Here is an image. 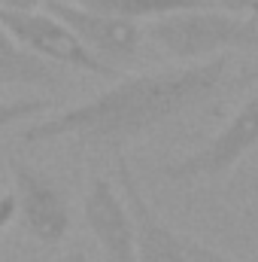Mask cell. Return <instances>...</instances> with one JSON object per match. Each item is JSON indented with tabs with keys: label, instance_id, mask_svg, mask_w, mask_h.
<instances>
[{
	"label": "cell",
	"instance_id": "cell-6",
	"mask_svg": "<svg viewBox=\"0 0 258 262\" xmlns=\"http://www.w3.org/2000/svg\"><path fill=\"white\" fill-rule=\"evenodd\" d=\"M12 177V195H15V216L21 220L24 232L46 247L61 244L70 232V198L61 183L46 174L37 165H28L24 159L6 162Z\"/></svg>",
	"mask_w": 258,
	"mask_h": 262
},
{
	"label": "cell",
	"instance_id": "cell-4",
	"mask_svg": "<svg viewBox=\"0 0 258 262\" xmlns=\"http://www.w3.org/2000/svg\"><path fill=\"white\" fill-rule=\"evenodd\" d=\"M0 28L31 55L49 61L55 67H70L79 73H91L100 79H119V67H110L91 55L67 28L46 9H6L0 6Z\"/></svg>",
	"mask_w": 258,
	"mask_h": 262
},
{
	"label": "cell",
	"instance_id": "cell-17",
	"mask_svg": "<svg viewBox=\"0 0 258 262\" xmlns=\"http://www.w3.org/2000/svg\"><path fill=\"white\" fill-rule=\"evenodd\" d=\"M255 189H258V183H255Z\"/></svg>",
	"mask_w": 258,
	"mask_h": 262
},
{
	"label": "cell",
	"instance_id": "cell-14",
	"mask_svg": "<svg viewBox=\"0 0 258 262\" xmlns=\"http://www.w3.org/2000/svg\"><path fill=\"white\" fill-rule=\"evenodd\" d=\"M46 0H0V6L6 9H40Z\"/></svg>",
	"mask_w": 258,
	"mask_h": 262
},
{
	"label": "cell",
	"instance_id": "cell-15",
	"mask_svg": "<svg viewBox=\"0 0 258 262\" xmlns=\"http://www.w3.org/2000/svg\"><path fill=\"white\" fill-rule=\"evenodd\" d=\"M58 262H91V259H88L82 250H70V253H64V256H61Z\"/></svg>",
	"mask_w": 258,
	"mask_h": 262
},
{
	"label": "cell",
	"instance_id": "cell-7",
	"mask_svg": "<svg viewBox=\"0 0 258 262\" xmlns=\"http://www.w3.org/2000/svg\"><path fill=\"white\" fill-rule=\"evenodd\" d=\"M43 6H46V12H52L55 18L64 21L70 28V34L91 55H97L110 67L131 61L140 52L143 40H146L143 25L119 18V15L97 12V9H88V6H79L73 0H46Z\"/></svg>",
	"mask_w": 258,
	"mask_h": 262
},
{
	"label": "cell",
	"instance_id": "cell-12",
	"mask_svg": "<svg viewBox=\"0 0 258 262\" xmlns=\"http://www.w3.org/2000/svg\"><path fill=\"white\" fill-rule=\"evenodd\" d=\"M12 220H15V195L12 192H3L0 195V232L9 229Z\"/></svg>",
	"mask_w": 258,
	"mask_h": 262
},
{
	"label": "cell",
	"instance_id": "cell-3",
	"mask_svg": "<svg viewBox=\"0 0 258 262\" xmlns=\"http://www.w3.org/2000/svg\"><path fill=\"white\" fill-rule=\"evenodd\" d=\"M116 174H119L122 198H125L131 220H134V253H137V262H243L216 250V247H210V244H203V241H197L192 235H183L173 226H167L155 213L149 198L143 195L128 159L122 152H116Z\"/></svg>",
	"mask_w": 258,
	"mask_h": 262
},
{
	"label": "cell",
	"instance_id": "cell-11",
	"mask_svg": "<svg viewBox=\"0 0 258 262\" xmlns=\"http://www.w3.org/2000/svg\"><path fill=\"white\" fill-rule=\"evenodd\" d=\"M52 104L46 101V98H15V101H0V134L9 128H15V125H21V122H28V119H34V116H40V113H46Z\"/></svg>",
	"mask_w": 258,
	"mask_h": 262
},
{
	"label": "cell",
	"instance_id": "cell-10",
	"mask_svg": "<svg viewBox=\"0 0 258 262\" xmlns=\"http://www.w3.org/2000/svg\"><path fill=\"white\" fill-rule=\"evenodd\" d=\"M73 3L97 9V12H107V15L128 18V21H137V25L140 21H155V18L170 15V12L207 6L203 0H73Z\"/></svg>",
	"mask_w": 258,
	"mask_h": 262
},
{
	"label": "cell",
	"instance_id": "cell-5",
	"mask_svg": "<svg viewBox=\"0 0 258 262\" xmlns=\"http://www.w3.org/2000/svg\"><path fill=\"white\" fill-rule=\"evenodd\" d=\"M258 146V89L234 110V116L216 131L197 152H189L161 168V174L173 183H200L216 180L234 171L243 156Z\"/></svg>",
	"mask_w": 258,
	"mask_h": 262
},
{
	"label": "cell",
	"instance_id": "cell-9",
	"mask_svg": "<svg viewBox=\"0 0 258 262\" xmlns=\"http://www.w3.org/2000/svg\"><path fill=\"white\" fill-rule=\"evenodd\" d=\"M64 73L61 67L49 64L31 52H24L3 28H0V89L9 85H37V89H52L61 85Z\"/></svg>",
	"mask_w": 258,
	"mask_h": 262
},
{
	"label": "cell",
	"instance_id": "cell-2",
	"mask_svg": "<svg viewBox=\"0 0 258 262\" xmlns=\"http://www.w3.org/2000/svg\"><path fill=\"white\" fill-rule=\"evenodd\" d=\"M143 34L161 52L179 58L183 64H197L216 55L258 49V21L252 15L228 12L210 3L146 21Z\"/></svg>",
	"mask_w": 258,
	"mask_h": 262
},
{
	"label": "cell",
	"instance_id": "cell-13",
	"mask_svg": "<svg viewBox=\"0 0 258 262\" xmlns=\"http://www.w3.org/2000/svg\"><path fill=\"white\" fill-rule=\"evenodd\" d=\"M203 3L219 6V9H228V12H240V15H243V9H249L255 0H203Z\"/></svg>",
	"mask_w": 258,
	"mask_h": 262
},
{
	"label": "cell",
	"instance_id": "cell-1",
	"mask_svg": "<svg viewBox=\"0 0 258 262\" xmlns=\"http://www.w3.org/2000/svg\"><path fill=\"white\" fill-rule=\"evenodd\" d=\"M231 55H216L197 64L167 67L137 76H119L100 95L58 110L18 134L21 143L79 140L122 152V146L164 128L167 122L203 107L228 82Z\"/></svg>",
	"mask_w": 258,
	"mask_h": 262
},
{
	"label": "cell",
	"instance_id": "cell-8",
	"mask_svg": "<svg viewBox=\"0 0 258 262\" xmlns=\"http://www.w3.org/2000/svg\"><path fill=\"white\" fill-rule=\"evenodd\" d=\"M82 216L88 232L94 235L104 262H137L134 253V220L122 192L110 177L94 174L82 198Z\"/></svg>",
	"mask_w": 258,
	"mask_h": 262
},
{
	"label": "cell",
	"instance_id": "cell-16",
	"mask_svg": "<svg viewBox=\"0 0 258 262\" xmlns=\"http://www.w3.org/2000/svg\"><path fill=\"white\" fill-rule=\"evenodd\" d=\"M249 15H252V18H255V21H258V0H255V3H252V6H249Z\"/></svg>",
	"mask_w": 258,
	"mask_h": 262
}]
</instances>
